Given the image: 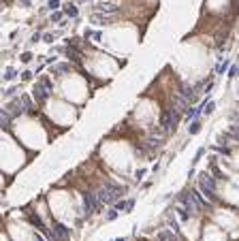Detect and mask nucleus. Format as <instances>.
<instances>
[{"label":"nucleus","mask_w":239,"mask_h":241,"mask_svg":"<svg viewBox=\"0 0 239 241\" xmlns=\"http://www.w3.org/2000/svg\"><path fill=\"white\" fill-rule=\"evenodd\" d=\"M34 241H45V239H43L41 235H37V237H34Z\"/></svg>","instance_id":"c756f323"},{"label":"nucleus","mask_w":239,"mask_h":241,"mask_svg":"<svg viewBox=\"0 0 239 241\" xmlns=\"http://www.w3.org/2000/svg\"><path fill=\"white\" fill-rule=\"evenodd\" d=\"M188 105H190V102H188V98H184L182 94H177V96L173 98V109H177V111H182V113L188 109Z\"/></svg>","instance_id":"0eeeda50"},{"label":"nucleus","mask_w":239,"mask_h":241,"mask_svg":"<svg viewBox=\"0 0 239 241\" xmlns=\"http://www.w3.org/2000/svg\"><path fill=\"white\" fill-rule=\"evenodd\" d=\"M231 135H235V139H239V126H231Z\"/></svg>","instance_id":"393cba45"},{"label":"nucleus","mask_w":239,"mask_h":241,"mask_svg":"<svg viewBox=\"0 0 239 241\" xmlns=\"http://www.w3.org/2000/svg\"><path fill=\"white\" fill-rule=\"evenodd\" d=\"M43 39H45V41H47V43H53V41H56V34H45V36H43Z\"/></svg>","instance_id":"a878e982"},{"label":"nucleus","mask_w":239,"mask_h":241,"mask_svg":"<svg viewBox=\"0 0 239 241\" xmlns=\"http://www.w3.org/2000/svg\"><path fill=\"white\" fill-rule=\"evenodd\" d=\"M169 224H171V228H173V231H175V233H177V228H179V226H177V222H175V220H171V222H169Z\"/></svg>","instance_id":"c85d7f7f"},{"label":"nucleus","mask_w":239,"mask_h":241,"mask_svg":"<svg viewBox=\"0 0 239 241\" xmlns=\"http://www.w3.org/2000/svg\"><path fill=\"white\" fill-rule=\"evenodd\" d=\"M100 205H98V198H96V194L92 192H83V213L86 216H92L96 209H98Z\"/></svg>","instance_id":"7ed1b4c3"},{"label":"nucleus","mask_w":239,"mask_h":241,"mask_svg":"<svg viewBox=\"0 0 239 241\" xmlns=\"http://www.w3.org/2000/svg\"><path fill=\"white\" fill-rule=\"evenodd\" d=\"M15 75H17V71H15V68H9V71L4 73V79H13Z\"/></svg>","instance_id":"a211bd4d"},{"label":"nucleus","mask_w":239,"mask_h":241,"mask_svg":"<svg viewBox=\"0 0 239 241\" xmlns=\"http://www.w3.org/2000/svg\"><path fill=\"white\" fill-rule=\"evenodd\" d=\"M135 177H137V182H141V179L145 177V169H139V171L135 173Z\"/></svg>","instance_id":"412c9836"},{"label":"nucleus","mask_w":239,"mask_h":241,"mask_svg":"<svg viewBox=\"0 0 239 241\" xmlns=\"http://www.w3.org/2000/svg\"><path fill=\"white\" fill-rule=\"evenodd\" d=\"M214 109H216V102H211V100H209V105L205 107V115H209V113H211Z\"/></svg>","instance_id":"6ab92c4d"},{"label":"nucleus","mask_w":239,"mask_h":241,"mask_svg":"<svg viewBox=\"0 0 239 241\" xmlns=\"http://www.w3.org/2000/svg\"><path fill=\"white\" fill-rule=\"evenodd\" d=\"M11 117H13V115H11L9 111H2V113H0V124H2V128H9V124H11Z\"/></svg>","instance_id":"9d476101"},{"label":"nucleus","mask_w":239,"mask_h":241,"mask_svg":"<svg viewBox=\"0 0 239 241\" xmlns=\"http://www.w3.org/2000/svg\"><path fill=\"white\" fill-rule=\"evenodd\" d=\"M77 2H86V0H77Z\"/></svg>","instance_id":"2f4dec72"},{"label":"nucleus","mask_w":239,"mask_h":241,"mask_svg":"<svg viewBox=\"0 0 239 241\" xmlns=\"http://www.w3.org/2000/svg\"><path fill=\"white\" fill-rule=\"evenodd\" d=\"M32 94H34V98H37V102H41V105H45V102H47V98L51 96V92H49V90L43 86V83H41V81L32 88Z\"/></svg>","instance_id":"20e7f679"},{"label":"nucleus","mask_w":239,"mask_h":241,"mask_svg":"<svg viewBox=\"0 0 239 241\" xmlns=\"http://www.w3.org/2000/svg\"><path fill=\"white\" fill-rule=\"evenodd\" d=\"M235 75H239V64H235V66L229 71V77H235Z\"/></svg>","instance_id":"4be33fe9"},{"label":"nucleus","mask_w":239,"mask_h":241,"mask_svg":"<svg viewBox=\"0 0 239 241\" xmlns=\"http://www.w3.org/2000/svg\"><path fill=\"white\" fill-rule=\"evenodd\" d=\"M53 233H56V241H66L68 239V231H66L62 224H58V222H53Z\"/></svg>","instance_id":"6e6552de"},{"label":"nucleus","mask_w":239,"mask_h":241,"mask_svg":"<svg viewBox=\"0 0 239 241\" xmlns=\"http://www.w3.org/2000/svg\"><path fill=\"white\" fill-rule=\"evenodd\" d=\"M115 241H126V239H122V237H120V239H115Z\"/></svg>","instance_id":"7c9ffc66"},{"label":"nucleus","mask_w":239,"mask_h":241,"mask_svg":"<svg viewBox=\"0 0 239 241\" xmlns=\"http://www.w3.org/2000/svg\"><path fill=\"white\" fill-rule=\"evenodd\" d=\"M66 15L68 17H77V6H68L66 9Z\"/></svg>","instance_id":"2eb2a0df"},{"label":"nucleus","mask_w":239,"mask_h":241,"mask_svg":"<svg viewBox=\"0 0 239 241\" xmlns=\"http://www.w3.org/2000/svg\"><path fill=\"white\" fill-rule=\"evenodd\" d=\"M135 205V201H115V209L118 211H130Z\"/></svg>","instance_id":"1a4fd4ad"},{"label":"nucleus","mask_w":239,"mask_h":241,"mask_svg":"<svg viewBox=\"0 0 239 241\" xmlns=\"http://www.w3.org/2000/svg\"><path fill=\"white\" fill-rule=\"evenodd\" d=\"M122 192H124V188H120V186H105V188H100L98 194H96L98 205H111V203H115L122 196Z\"/></svg>","instance_id":"f257e3e1"},{"label":"nucleus","mask_w":239,"mask_h":241,"mask_svg":"<svg viewBox=\"0 0 239 241\" xmlns=\"http://www.w3.org/2000/svg\"><path fill=\"white\" fill-rule=\"evenodd\" d=\"M68 68H71L68 64H58V66H56V73H66Z\"/></svg>","instance_id":"f3484780"},{"label":"nucleus","mask_w":239,"mask_h":241,"mask_svg":"<svg viewBox=\"0 0 239 241\" xmlns=\"http://www.w3.org/2000/svg\"><path fill=\"white\" fill-rule=\"evenodd\" d=\"M179 94H182L184 98H188V102H190V105L196 102V90H194L192 86H186V83H184V86H179Z\"/></svg>","instance_id":"423d86ee"},{"label":"nucleus","mask_w":239,"mask_h":241,"mask_svg":"<svg viewBox=\"0 0 239 241\" xmlns=\"http://www.w3.org/2000/svg\"><path fill=\"white\" fill-rule=\"evenodd\" d=\"M49 19H51V21H60V19H62V13H60V11H53Z\"/></svg>","instance_id":"dca6fc26"},{"label":"nucleus","mask_w":239,"mask_h":241,"mask_svg":"<svg viewBox=\"0 0 239 241\" xmlns=\"http://www.w3.org/2000/svg\"><path fill=\"white\" fill-rule=\"evenodd\" d=\"M192 196H194V198H196V203H199V205H201V207H203V209H207V207H209V203H207V201H205V198H203V196H201V194L196 192V190H192Z\"/></svg>","instance_id":"9b49d317"},{"label":"nucleus","mask_w":239,"mask_h":241,"mask_svg":"<svg viewBox=\"0 0 239 241\" xmlns=\"http://www.w3.org/2000/svg\"><path fill=\"white\" fill-rule=\"evenodd\" d=\"M21 79H24V81H28V79H32V73H28V71H26V73H21Z\"/></svg>","instance_id":"bb28decb"},{"label":"nucleus","mask_w":239,"mask_h":241,"mask_svg":"<svg viewBox=\"0 0 239 241\" xmlns=\"http://www.w3.org/2000/svg\"><path fill=\"white\" fill-rule=\"evenodd\" d=\"M21 60H24V62H30V60H32V53H24Z\"/></svg>","instance_id":"cd10ccee"},{"label":"nucleus","mask_w":239,"mask_h":241,"mask_svg":"<svg viewBox=\"0 0 239 241\" xmlns=\"http://www.w3.org/2000/svg\"><path fill=\"white\" fill-rule=\"evenodd\" d=\"M118 11H120V6L113 4V2H100L96 6V13H105V15H115Z\"/></svg>","instance_id":"39448f33"},{"label":"nucleus","mask_w":239,"mask_h":241,"mask_svg":"<svg viewBox=\"0 0 239 241\" xmlns=\"http://www.w3.org/2000/svg\"><path fill=\"white\" fill-rule=\"evenodd\" d=\"M115 218H118V211H115V209H111V211L107 213V220H115Z\"/></svg>","instance_id":"b1692460"},{"label":"nucleus","mask_w":239,"mask_h":241,"mask_svg":"<svg viewBox=\"0 0 239 241\" xmlns=\"http://www.w3.org/2000/svg\"><path fill=\"white\" fill-rule=\"evenodd\" d=\"M41 83L47 88L49 92H53V86H51V79H49V77H41Z\"/></svg>","instance_id":"ddd939ff"},{"label":"nucleus","mask_w":239,"mask_h":241,"mask_svg":"<svg viewBox=\"0 0 239 241\" xmlns=\"http://www.w3.org/2000/svg\"><path fill=\"white\" fill-rule=\"evenodd\" d=\"M226 68H229V60H224V62H220V64H218V68H216V73H224Z\"/></svg>","instance_id":"4468645a"},{"label":"nucleus","mask_w":239,"mask_h":241,"mask_svg":"<svg viewBox=\"0 0 239 241\" xmlns=\"http://www.w3.org/2000/svg\"><path fill=\"white\" fill-rule=\"evenodd\" d=\"M47 6L51 9V11H53V9H58V6H60V0H49V2H47Z\"/></svg>","instance_id":"aec40b11"},{"label":"nucleus","mask_w":239,"mask_h":241,"mask_svg":"<svg viewBox=\"0 0 239 241\" xmlns=\"http://www.w3.org/2000/svg\"><path fill=\"white\" fill-rule=\"evenodd\" d=\"M164 235H167V239H169V241H177V235H175V233H171V231H167Z\"/></svg>","instance_id":"5701e85b"},{"label":"nucleus","mask_w":239,"mask_h":241,"mask_svg":"<svg viewBox=\"0 0 239 241\" xmlns=\"http://www.w3.org/2000/svg\"><path fill=\"white\" fill-rule=\"evenodd\" d=\"M188 130H190V135H196V132L201 130V122H199V120H192V124H190Z\"/></svg>","instance_id":"f8f14e48"},{"label":"nucleus","mask_w":239,"mask_h":241,"mask_svg":"<svg viewBox=\"0 0 239 241\" xmlns=\"http://www.w3.org/2000/svg\"><path fill=\"white\" fill-rule=\"evenodd\" d=\"M199 188H201V192L205 194L211 203H216L218 201V196H216V179H214V175L211 173H203L201 177H199Z\"/></svg>","instance_id":"f03ea898"}]
</instances>
